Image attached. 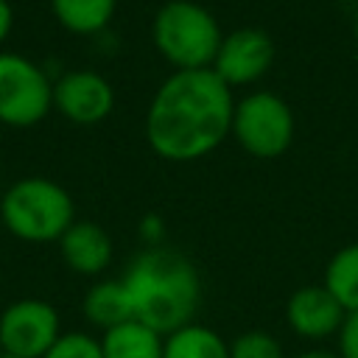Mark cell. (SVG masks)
I'll list each match as a JSON object with an SVG mask.
<instances>
[{
  "label": "cell",
  "instance_id": "1",
  "mask_svg": "<svg viewBox=\"0 0 358 358\" xmlns=\"http://www.w3.org/2000/svg\"><path fill=\"white\" fill-rule=\"evenodd\" d=\"M232 90L207 70H173L145 109V140L168 162L213 154L232 131Z\"/></svg>",
  "mask_w": 358,
  "mask_h": 358
},
{
  "label": "cell",
  "instance_id": "2",
  "mask_svg": "<svg viewBox=\"0 0 358 358\" xmlns=\"http://www.w3.org/2000/svg\"><path fill=\"white\" fill-rule=\"evenodd\" d=\"M120 280L129 291L134 319L159 336L196 322L201 277L185 255L165 246H148L126 266Z\"/></svg>",
  "mask_w": 358,
  "mask_h": 358
},
{
  "label": "cell",
  "instance_id": "3",
  "mask_svg": "<svg viewBox=\"0 0 358 358\" xmlns=\"http://www.w3.org/2000/svg\"><path fill=\"white\" fill-rule=\"evenodd\" d=\"M3 227L28 243H59L76 221L73 196L48 176H22L0 196Z\"/></svg>",
  "mask_w": 358,
  "mask_h": 358
},
{
  "label": "cell",
  "instance_id": "4",
  "mask_svg": "<svg viewBox=\"0 0 358 358\" xmlns=\"http://www.w3.org/2000/svg\"><path fill=\"white\" fill-rule=\"evenodd\" d=\"M151 39L159 56L176 70H207L224 39L218 20L193 0H168L151 22Z\"/></svg>",
  "mask_w": 358,
  "mask_h": 358
},
{
  "label": "cell",
  "instance_id": "5",
  "mask_svg": "<svg viewBox=\"0 0 358 358\" xmlns=\"http://www.w3.org/2000/svg\"><path fill=\"white\" fill-rule=\"evenodd\" d=\"M294 129L296 123L291 106L274 92L260 90L235 101L229 134L246 154L257 159L282 157L294 143Z\"/></svg>",
  "mask_w": 358,
  "mask_h": 358
},
{
  "label": "cell",
  "instance_id": "6",
  "mask_svg": "<svg viewBox=\"0 0 358 358\" xmlns=\"http://www.w3.org/2000/svg\"><path fill=\"white\" fill-rule=\"evenodd\" d=\"M53 109V81L28 56L0 50V123L28 129Z\"/></svg>",
  "mask_w": 358,
  "mask_h": 358
},
{
  "label": "cell",
  "instance_id": "7",
  "mask_svg": "<svg viewBox=\"0 0 358 358\" xmlns=\"http://www.w3.org/2000/svg\"><path fill=\"white\" fill-rule=\"evenodd\" d=\"M59 336V310L45 299H17L0 313V347L6 358H45Z\"/></svg>",
  "mask_w": 358,
  "mask_h": 358
},
{
  "label": "cell",
  "instance_id": "8",
  "mask_svg": "<svg viewBox=\"0 0 358 358\" xmlns=\"http://www.w3.org/2000/svg\"><path fill=\"white\" fill-rule=\"evenodd\" d=\"M274 64V42L260 28L229 31L213 59V73L232 90L260 81Z\"/></svg>",
  "mask_w": 358,
  "mask_h": 358
},
{
  "label": "cell",
  "instance_id": "9",
  "mask_svg": "<svg viewBox=\"0 0 358 358\" xmlns=\"http://www.w3.org/2000/svg\"><path fill=\"white\" fill-rule=\"evenodd\" d=\"M53 109L78 126H95L115 109L112 84L95 70H70L53 81Z\"/></svg>",
  "mask_w": 358,
  "mask_h": 358
},
{
  "label": "cell",
  "instance_id": "10",
  "mask_svg": "<svg viewBox=\"0 0 358 358\" xmlns=\"http://www.w3.org/2000/svg\"><path fill=\"white\" fill-rule=\"evenodd\" d=\"M344 319H347V310L338 305V299L322 282L299 285L285 302V322L305 341L336 338Z\"/></svg>",
  "mask_w": 358,
  "mask_h": 358
},
{
  "label": "cell",
  "instance_id": "11",
  "mask_svg": "<svg viewBox=\"0 0 358 358\" xmlns=\"http://www.w3.org/2000/svg\"><path fill=\"white\" fill-rule=\"evenodd\" d=\"M59 252L62 260L67 263V268H73L76 274L84 277H98L101 271L109 268L115 246L109 232L95 224V221H73L70 229L59 238Z\"/></svg>",
  "mask_w": 358,
  "mask_h": 358
},
{
  "label": "cell",
  "instance_id": "12",
  "mask_svg": "<svg viewBox=\"0 0 358 358\" xmlns=\"http://www.w3.org/2000/svg\"><path fill=\"white\" fill-rule=\"evenodd\" d=\"M81 310H84V319L90 324L101 327L103 333L129 322V319H134L131 299H129V291H126L123 280H98V282H92L84 294Z\"/></svg>",
  "mask_w": 358,
  "mask_h": 358
},
{
  "label": "cell",
  "instance_id": "13",
  "mask_svg": "<svg viewBox=\"0 0 358 358\" xmlns=\"http://www.w3.org/2000/svg\"><path fill=\"white\" fill-rule=\"evenodd\" d=\"M162 344L165 336L137 319H129L101 336L103 358H162Z\"/></svg>",
  "mask_w": 358,
  "mask_h": 358
},
{
  "label": "cell",
  "instance_id": "14",
  "mask_svg": "<svg viewBox=\"0 0 358 358\" xmlns=\"http://www.w3.org/2000/svg\"><path fill=\"white\" fill-rule=\"evenodd\" d=\"M117 0H50L56 22L78 36L101 34L115 17Z\"/></svg>",
  "mask_w": 358,
  "mask_h": 358
},
{
  "label": "cell",
  "instance_id": "15",
  "mask_svg": "<svg viewBox=\"0 0 358 358\" xmlns=\"http://www.w3.org/2000/svg\"><path fill=\"white\" fill-rule=\"evenodd\" d=\"M162 358H229V341L213 327L190 322L165 336Z\"/></svg>",
  "mask_w": 358,
  "mask_h": 358
},
{
  "label": "cell",
  "instance_id": "16",
  "mask_svg": "<svg viewBox=\"0 0 358 358\" xmlns=\"http://www.w3.org/2000/svg\"><path fill=\"white\" fill-rule=\"evenodd\" d=\"M322 285L338 299L347 313L358 310V243L341 246L324 266Z\"/></svg>",
  "mask_w": 358,
  "mask_h": 358
},
{
  "label": "cell",
  "instance_id": "17",
  "mask_svg": "<svg viewBox=\"0 0 358 358\" xmlns=\"http://www.w3.org/2000/svg\"><path fill=\"white\" fill-rule=\"evenodd\" d=\"M229 358H288L280 338L266 330H246L229 341Z\"/></svg>",
  "mask_w": 358,
  "mask_h": 358
},
{
  "label": "cell",
  "instance_id": "18",
  "mask_svg": "<svg viewBox=\"0 0 358 358\" xmlns=\"http://www.w3.org/2000/svg\"><path fill=\"white\" fill-rule=\"evenodd\" d=\"M45 358H103V350H101V338L73 330V333H62Z\"/></svg>",
  "mask_w": 358,
  "mask_h": 358
},
{
  "label": "cell",
  "instance_id": "19",
  "mask_svg": "<svg viewBox=\"0 0 358 358\" xmlns=\"http://www.w3.org/2000/svg\"><path fill=\"white\" fill-rule=\"evenodd\" d=\"M336 352L338 358H358V310L347 313L338 336H336Z\"/></svg>",
  "mask_w": 358,
  "mask_h": 358
},
{
  "label": "cell",
  "instance_id": "20",
  "mask_svg": "<svg viewBox=\"0 0 358 358\" xmlns=\"http://www.w3.org/2000/svg\"><path fill=\"white\" fill-rule=\"evenodd\" d=\"M11 28H14V8L8 0H0V50H3V42L8 39Z\"/></svg>",
  "mask_w": 358,
  "mask_h": 358
},
{
  "label": "cell",
  "instance_id": "21",
  "mask_svg": "<svg viewBox=\"0 0 358 358\" xmlns=\"http://www.w3.org/2000/svg\"><path fill=\"white\" fill-rule=\"evenodd\" d=\"M291 358H338L336 350H324V347H313V350H305V352H296Z\"/></svg>",
  "mask_w": 358,
  "mask_h": 358
},
{
  "label": "cell",
  "instance_id": "22",
  "mask_svg": "<svg viewBox=\"0 0 358 358\" xmlns=\"http://www.w3.org/2000/svg\"><path fill=\"white\" fill-rule=\"evenodd\" d=\"M352 36H355V45H358V11H355V20H352Z\"/></svg>",
  "mask_w": 358,
  "mask_h": 358
},
{
  "label": "cell",
  "instance_id": "23",
  "mask_svg": "<svg viewBox=\"0 0 358 358\" xmlns=\"http://www.w3.org/2000/svg\"><path fill=\"white\" fill-rule=\"evenodd\" d=\"M0 358H6V355H3V347H0Z\"/></svg>",
  "mask_w": 358,
  "mask_h": 358
}]
</instances>
